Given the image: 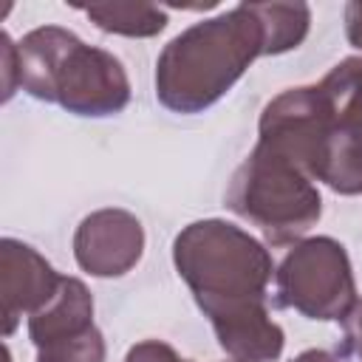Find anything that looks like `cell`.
I'll use <instances>...</instances> for the list:
<instances>
[{"label":"cell","instance_id":"cell-15","mask_svg":"<svg viewBox=\"0 0 362 362\" xmlns=\"http://www.w3.org/2000/svg\"><path fill=\"white\" fill-rule=\"evenodd\" d=\"M124 362H192V359H181L175 354V348L161 339H144V342H136L124 354ZM229 362H235V359H229Z\"/></svg>","mask_w":362,"mask_h":362},{"label":"cell","instance_id":"cell-1","mask_svg":"<svg viewBox=\"0 0 362 362\" xmlns=\"http://www.w3.org/2000/svg\"><path fill=\"white\" fill-rule=\"evenodd\" d=\"M263 25L252 3L232 6L173 37L156 59V99L181 116L212 107L263 57Z\"/></svg>","mask_w":362,"mask_h":362},{"label":"cell","instance_id":"cell-11","mask_svg":"<svg viewBox=\"0 0 362 362\" xmlns=\"http://www.w3.org/2000/svg\"><path fill=\"white\" fill-rule=\"evenodd\" d=\"M263 25V57H277L303 45L311 28V8L305 3H252Z\"/></svg>","mask_w":362,"mask_h":362},{"label":"cell","instance_id":"cell-16","mask_svg":"<svg viewBox=\"0 0 362 362\" xmlns=\"http://www.w3.org/2000/svg\"><path fill=\"white\" fill-rule=\"evenodd\" d=\"M339 322H342V354L362 362V300H356Z\"/></svg>","mask_w":362,"mask_h":362},{"label":"cell","instance_id":"cell-8","mask_svg":"<svg viewBox=\"0 0 362 362\" xmlns=\"http://www.w3.org/2000/svg\"><path fill=\"white\" fill-rule=\"evenodd\" d=\"M218 345L235 362H274L283 354L286 334L272 320L266 303L235 308L209 320Z\"/></svg>","mask_w":362,"mask_h":362},{"label":"cell","instance_id":"cell-4","mask_svg":"<svg viewBox=\"0 0 362 362\" xmlns=\"http://www.w3.org/2000/svg\"><path fill=\"white\" fill-rule=\"evenodd\" d=\"M226 206L257 226L272 246L300 243L322 215L317 184L294 161L263 144H255L235 170Z\"/></svg>","mask_w":362,"mask_h":362},{"label":"cell","instance_id":"cell-5","mask_svg":"<svg viewBox=\"0 0 362 362\" xmlns=\"http://www.w3.org/2000/svg\"><path fill=\"white\" fill-rule=\"evenodd\" d=\"M277 303L308 320H342L356 297L354 266L345 246L328 235L303 238L274 272Z\"/></svg>","mask_w":362,"mask_h":362},{"label":"cell","instance_id":"cell-17","mask_svg":"<svg viewBox=\"0 0 362 362\" xmlns=\"http://www.w3.org/2000/svg\"><path fill=\"white\" fill-rule=\"evenodd\" d=\"M0 40H3V45H0V51H3V102H8L14 96V90L20 88V57H17V42L8 34H3Z\"/></svg>","mask_w":362,"mask_h":362},{"label":"cell","instance_id":"cell-10","mask_svg":"<svg viewBox=\"0 0 362 362\" xmlns=\"http://www.w3.org/2000/svg\"><path fill=\"white\" fill-rule=\"evenodd\" d=\"M308 175L311 181L328 184L339 195H359L362 192V133L334 119L331 130L317 147Z\"/></svg>","mask_w":362,"mask_h":362},{"label":"cell","instance_id":"cell-14","mask_svg":"<svg viewBox=\"0 0 362 362\" xmlns=\"http://www.w3.org/2000/svg\"><path fill=\"white\" fill-rule=\"evenodd\" d=\"M105 337L99 328H90L82 337L48 345L37 351V362H105Z\"/></svg>","mask_w":362,"mask_h":362},{"label":"cell","instance_id":"cell-19","mask_svg":"<svg viewBox=\"0 0 362 362\" xmlns=\"http://www.w3.org/2000/svg\"><path fill=\"white\" fill-rule=\"evenodd\" d=\"M291 362H339L331 351H322V348H308L303 354H297Z\"/></svg>","mask_w":362,"mask_h":362},{"label":"cell","instance_id":"cell-12","mask_svg":"<svg viewBox=\"0 0 362 362\" xmlns=\"http://www.w3.org/2000/svg\"><path fill=\"white\" fill-rule=\"evenodd\" d=\"M96 28L107 34H122V37H156L167 25V14L158 6H144V3H102V6H85L82 8Z\"/></svg>","mask_w":362,"mask_h":362},{"label":"cell","instance_id":"cell-6","mask_svg":"<svg viewBox=\"0 0 362 362\" xmlns=\"http://www.w3.org/2000/svg\"><path fill=\"white\" fill-rule=\"evenodd\" d=\"M144 252V226L127 209H96L74 232V257L93 277L127 274Z\"/></svg>","mask_w":362,"mask_h":362},{"label":"cell","instance_id":"cell-3","mask_svg":"<svg viewBox=\"0 0 362 362\" xmlns=\"http://www.w3.org/2000/svg\"><path fill=\"white\" fill-rule=\"evenodd\" d=\"M173 263L206 320L266 303L274 274L269 249L246 229L221 218L184 226L173 240Z\"/></svg>","mask_w":362,"mask_h":362},{"label":"cell","instance_id":"cell-18","mask_svg":"<svg viewBox=\"0 0 362 362\" xmlns=\"http://www.w3.org/2000/svg\"><path fill=\"white\" fill-rule=\"evenodd\" d=\"M345 37L354 48L362 51V0L345 3Z\"/></svg>","mask_w":362,"mask_h":362},{"label":"cell","instance_id":"cell-2","mask_svg":"<svg viewBox=\"0 0 362 362\" xmlns=\"http://www.w3.org/2000/svg\"><path fill=\"white\" fill-rule=\"evenodd\" d=\"M20 88L74 116H116L130 105V79L119 57L82 42L74 31L42 25L17 42Z\"/></svg>","mask_w":362,"mask_h":362},{"label":"cell","instance_id":"cell-9","mask_svg":"<svg viewBox=\"0 0 362 362\" xmlns=\"http://www.w3.org/2000/svg\"><path fill=\"white\" fill-rule=\"evenodd\" d=\"M93 325V297L88 286L76 277H62L54 297L28 317V339L40 351L54 342L79 337Z\"/></svg>","mask_w":362,"mask_h":362},{"label":"cell","instance_id":"cell-7","mask_svg":"<svg viewBox=\"0 0 362 362\" xmlns=\"http://www.w3.org/2000/svg\"><path fill=\"white\" fill-rule=\"evenodd\" d=\"M62 274L28 243L17 238L0 240V311H3V334L11 337L23 314H34L42 308Z\"/></svg>","mask_w":362,"mask_h":362},{"label":"cell","instance_id":"cell-13","mask_svg":"<svg viewBox=\"0 0 362 362\" xmlns=\"http://www.w3.org/2000/svg\"><path fill=\"white\" fill-rule=\"evenodd\" d=\"M337 119L362 133V57H348L334 65L320 82Z\"/></svg>","mask_w":362,"mask_h":362}]
</instances>
